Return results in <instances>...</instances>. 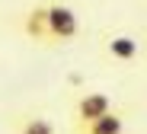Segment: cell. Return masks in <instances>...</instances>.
<instances>
[{"label": "cell", "instance_id": "cell-1", "mask_svg": "<svg viewBox=\"0 0 147 134\" xmlns=\"http://www.w3.org/2000/svg\"><path fill=\"white\" fill-rule=\"evenodd\" d=\"M45 22H48V45H67L80 35L77 10L61 0H45Z\"/></svg>", "mask_w": 147, "mask_h": 134}, {"label": "cell", "instance_id": "cell-2", "mask_svg": "<svg viewBox=\"0 0 147 134\" xmlns=\"http://www.w3.org/2000/svg\"><path fill=\"white\" fill-rule=\"evenodd\" d=\"M115 105L106 93H83L74 105V125H90L96 118H102L106 112H112Z\"/></svg>", "mask_w": 147, "mask_h": 134}, {"label": "cell", "instance_id": "cell-3", "mask_svg": "<svg viewBox=\"0 0 147 134\" xmlns=\"http://www.w3.org/2000/svg\"><path fill=\"white\" fill-rule=\"evenodd\" d=\"M106 55L112 58V61H118V64H134L138 58H141V42L134 38V35H109L106 38Z\"/></svg>", "mask_w": 147, "mask_h": 134}, {"label": "cell", "instance_id": "cell-4", "mask_svg": "<svg viewBox=\"0 0 147 134\" xmlns=\"http://www.w3.org/2000/svg\"><path fill=\"white\" fill-rule=\"evenodd\" d=\"M22 35L35 45H48V22H45V3H35L22 13Z\"/></svg>", "mask_w": 147, "mask_h": 134}, {"label": "cell", "instance_id": "cell-5", "mask_svg": "<svg viewBox=\"0 0 147 134\" xmlns=\"http://www.w3.org/2000/svg\"><path fill=\"white\" fill-rule=\"evenodd\" d=\"M74 134H125V115L112 109L90 125H74Z\"/></svg>", "mask_w": 147, "mask_h": 134}, {"label": "cell", "instance_id": "cell-6", "mask_svg": "<svg viewBox=\"0 0 147 134\" xmlns=\"http://www.w3.org/2000/svg\"><path fill=\"white\" fill-rule=\"evenodd\" d=\"M16 134H58V128L45 115H22L16 121Z\"/></svg>", "mask_w": 147, "mask_h": 134}]
</instances>
